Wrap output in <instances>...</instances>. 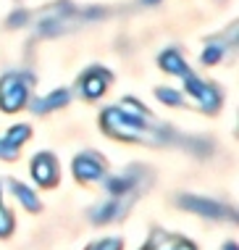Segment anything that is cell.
<instances>
[{"mask_svg": "<svg viewBox=\"0 0 239 250\" xmlns=\"http://www.w3.org/2000/svg\"><path fill=\"white\" fill-rule=\"evenodd\" d=\"M34 179L45 187L56 185L58 168H56V158H53V155H40V158H34Z\"/></svg>", "mask_w": 239, "mask_h": 250, "instance_id": "cell-1", "label": "cell"}, {"mask_svg": "<svg viewBox=\"0 0 239 250\" xmlns=\"http://www.w3.org/2000/svg\"><path fill=\"white\" fill-rule=\"evenodd\" d=\"M105 174V168L98 161V155L87 153V155H79L77 158V177L84 179V182H92V179H100Z\"/></svg>", "mask_w": 239, "mask_h": 250, "instance_id": "cell-2", "label": "cell"}, {"mask_svg": "<svg viewBox=\"0 0 239 250\" xmlns=\"http://www.w3.org/2000/svg\"><path fill=\"white\" fill-rule=\"evenodd\" d=\"M181 206L195 208L197 213L210 216V219H229V216H231L223 206H216V203H205V200H197V198H181Z\"/></svg>", "mask_w": 239, "mask_h": 250, "instance_id": "cell-3", "label": "cell"}, {"mask_svg": "<svg viewBox=\"0 0 239 250\" xmlns=\"http://www.w3.org/2000/svg\"><path fill=\"white\" fill-rule=\"evenodd\" d=\"M105 82H108V74H102L100 69H95V71H90L84 77V95L87 98H95V95H100L102 90H105Z\"/></svg>", "mask_w": 239, "mask_h": 250, "instance_id": "cell-4", "label": "cell"}, {"mask_svg": "<svg viewBox=\"0 0 239 250\" xmlns=\"http://www.w3.org/2000/svg\"><path fill=\"white\" fill-rule=\"evenodd\" d=\"M13 190H16V198H21V203H24L26 208H32V211L37 208V198H34V195L26 190L24 185H13Z\"/></svg>", "mask_w": 239, "mask_h": 250, "instance_id": "cell-5", "label": "cell"}, {"mask_svg": "<svg viewBox=\"0 0 239 250\" xmlns=\"http://www.w3.org/2000/svg\"><path fill=\"white\" fill-rule=\"evenodd\" d=\"M11 227H13L11 216L5 213V208H3V206H0V234H8V232H11Z\"/></svg>", "mask_w": 239, "mask_h": 250, "instance_id": "cell-6", "label": "cell"}, {"mask_svg": "<svg viewBox=\"0 0 239 250\" xmlns=\"http://www.w3.org/2000/svg\"><path fill=\"white\" fill-rule=\"evenodd\" d=\"M92 250H121V242L119 240H105V242H98Z\"/></svg>", "mask_w": 239, "mask_h": 250, "instance_id": "cell-7", "label": "cell"}]
</instances>
